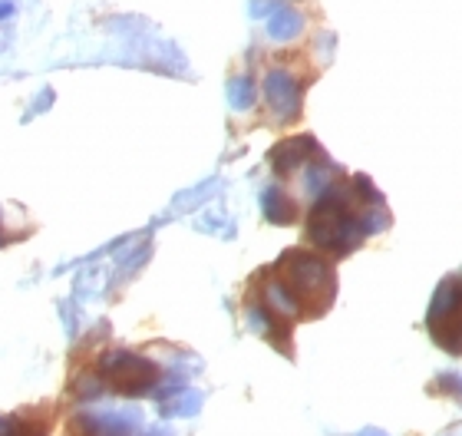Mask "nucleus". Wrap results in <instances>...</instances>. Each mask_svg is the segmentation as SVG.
Returning <instances> with one entry per match:
<instances>
[{"instance_id":"obj_1","label":"nucleus","mask_w":462,"mask_h":436,"mask_svg":"<svg viewBox=\"0 0 462 436\" xmlns=\"http://www.w3.org/2000/svg\"><path fill=\"white\" fill-rule=\"evenodd\" d=\"M284 288L291 291V298L300 304L304 318H320L324 311L334 304L337 294V274L330 268V262H324L320 255H310L304 248H291L281 255L278 264H271Z\"/></svg>"},{"instance_id":"obj_2","label":"nucleus","mask_w":462,"mask_h":436,"mask_svg":"<svg viewBox=\"0 0 462 436\" xmlns=\"http://www.w3.org/2000/svg\"><path fill=\"white\" fill-rule=\"evenodd\" d=\"M99 387L116 394V397H143L159 384L162 370L155 367L152 360L135 354V350L113 348L99 357Z\"/></svg>"},{"instance_id":"obj_3","label":"nucleus","mask_w":462,"mask_h":436,"mask_svg":"<svg viewBox=\"0 0 462 436\" xmlns=\"http://www.w3.org/2000/svg\"><path fill=\"white\" fill-rule=\"evenodd\" d=\"M300 93H304V83H298L284 70H271L264 79V97L278 123H294L300 116Z\"/></svg>"},{"instance_id":"obj_4","label":"nucleus","mask_w":462,"mask_h":436,"mask_svg":"<svg viewBox=\"0 0 462 436\" xmlns=\"http://www.w3.org/2000/svg\"><path fill=\"white\" fill-rule=\"evenodd\" d=\"M314 159H328V155L320 153V145L314 143L310 136H291V139H281L274 149L268 153V162L271 169L278 175H291L304 169V165H318Z\"/></svg>"},{"instance_id":"obj_5","label":"nucleus","mask_w":462,"mask_h":436,"mask_svg":"<svg viewBox=\"0 0 462 436\" xmlns=\"http://www.w3.org/2000/svg\"><path fill=\"white\" fill-rule=\"evenodd\" d=\"M261 209H264V218L274 222V225H294L298 222V202H294L284 189H278V185L264 189V195H261Z\"/></svg>"},{"instance_id":"obj_6","label":"nucleus","mask_w":462,"mask_h":436,"mask_svg":"<svg viewBox=\"0 0 462 436\" xmlns=\"http://www.w3.org/2000/svg\"><path fill=\"white\" fill-rule=\"evenodd\" d=\"M199 407H202V394L199 390H175V394H169L159 404L162 417H195Z\"/></svg>"},{"instance_id":"obj_7","label":"nucleus","mask_w":462,"mask_h":436,"mask_svg":"<svg viewBox=\"0 0 462 436\" xmlns=\"http://www.w3.org/2000/svg\"><path fill=\"white\" fill-rule=\"evenodd\" d=\"M430 394H446V397L462 400V374H439V377L430 384Z\"/></svg>"},{"instance_id":"obj_8","label":"nucleus","mask_w":462,"mask_h":436,"mask_svg":"<svg viewBox=\"0 0 462 436\" xmlns=\"http://www.w3.org/2000/svg\"><path fill=\"white\" fill-rule=\"evenodd\" d=\"M294 27H300V20L294 10H281L278 17L271 20V33H274V37H288V33H294Z\"/></svg>"},{"instance_id":"obj_9","label":"nucleus","mask_w":462,"mask_h":436,"mask_svg":"<svg viewBox=\"0 0 462 436\" xmlns=\"http://www.w3.org/2000/svg\"><path fill=\"white\" fill-rule=\"evenodd\" d=\"M251 99H254V93H251L248 79H235V83H231V107H235V109H248Z\"/></svg>"},{"instance_id":"obj_10","label":"nucleus","mask_w":462,"mask_h":436,"mask_svg":"<svg viewBox=\"0 0 462 436\" xmlns=\"http://www.w3.org/2000/svg\"><path fill=\"white\" fill-rule=\"evenodd\" d=\"M356 436H390L386 430H380V427H364Z\"/></svg>"},{"instance_id":"obj_11","label":"nucleus","mask_w":462,"mask_h":436,"mask_svg":"<svg viewBox=\"0 0 462 436\" xmlns=\"http://www.w3.org/2000/svg\"><path fill=\"white\" fill-rule=\"evenodd\" d=\"M10 238H14V235H7L4 228H0V245H10Z\"/></svg>"}]
</instances>
